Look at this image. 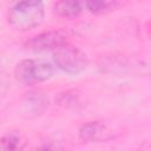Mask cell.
Wrapping results in <instances>:
<instances>
[{
  "label": "cell",
  "mask_w": 151,
  "mask_h": 151,
  "mask_svg": "<svg viewBox=\"0 0 151 151\" xmlns=\"http://www.w3.org/2000/svg\"><path fill=\"white\" fill-rule=\"evenodd\" d=\"M70 33L66 29H51L41 32L37 35L31 37L25 41V47L29 51L41 52L48 50H55L59 46L67 44Z\"/></svg>",
  "instance_id": "277c9868"
},
{
  "label": "cell",
  "mask_w": 151,
  "mask_h": 151,
  "mask_svg": "<svg viewBox=\"0 0 151 151\" xmlns=\"http://www.w3.org/2000/svg\"><path fill=\"white\" fill-rule=\"evenodd\" d=\"M54 13L65 19H76L87 11L86 0H58L54 4Z\"/></svg>",
  "instance_id": "52a82bcc"
},
{
  "label": "cell",
  "mask_w": 151,
  "mask_h": 151,
  "mask_svg": "<svg viewBox=\"0 0 151 151\" xmlns=\"http://www.w3.org/2000/svg\"><path fill=\"white\" fill-rule=\"evenodd\" d=\"M25 146V142L17 133H7L0 138V149L1 150H20Z\"/></svg>",
  "instance_id": "9c48e42d"
},
{
  "label": "cell",
  "mask_w": 151,
  "mask_h": 151,
  "mask_svg": "<svg viewBox=\"0 0 151 151\" xmlns=\"http://www.w3.org/2000/svg\"><path fill=\"white\" fill-rule=\"evenodd\" d=\"M53 66L40 59H24L14 68L15 79L25 85H34L48 80L53 76Z\"/></svg>",
  "instance_id": "7a4b0ae2"
},
{
  "label": "cell",
  "mask_w": 151,
  "mask_h": 151,
  "mask_svg": "<svg viewBox=\"0 0 151 151\" xmlns=\"http://www.w3.org/2000/svg\"><path fill=\"white\" fill-rule=\"evenodd\" d=\"M127 0H86L87 11L92 14L100 15L118 9Z\"/></svg>",
  "instance_id": "ba28073f"
},
{
  "label": "cell",
  "mask_w": 151,
  "mask_h": 151,
  "mask_svg": "<svg viewBox=\"0 0 151 151\" xmlns=\"http://www.w3.org/2000/svg\"><path fill=\"white\" fill-rule=\"evenodd\" d=\"M44 0H17L7 12L9 26L17 31H28L44 20Z\"/></svg>",
  "instance_id": "6da1fadb"
},
{
  "label": "cell",
  "mask_w": 151,
  "mask_h": 151,
  "mask_svg": "<svg viewBox=\"0 0 151 151\" xmlns=\"http://www.w3.org/2000/svg\"><path fill=\"white\" fill-rule=\"evenodd\" d=\"M53 61L58 68L68 74H78L88 65V58L80 48L67 44L53 50Z\"/></svg>",
  "instance_id": "3957f363"
},
{
  "label": "cell",
  "mask_w": 151,
  "mask_h": 151,
  "mask_svg": "<svg viewBox=\"0 0 151 151\" xmlns=\"http://www.w3.org/2000/svg\"><path fill=\"white\" fill-rule=\"evenodd\" d=\"M79 138L85 143H94V142H105L113 138L111 134V130L101 122L92 120L87 122L79 129Z\"/></svg>",
  "instance_id": "8992f818"
},
{
  "label": "cell",
  "mask_w": 151,
  "mask_h": 151,
  "mask_svg": "<svg viewBox=\"0 0 151 151\" xmlns=\"http://www.w3.org/2000/svg\"><path fill=\"white\" fill-rule=\"evenodd\" d=\"M48 107V99L39 92H29L20 104L21 116L26 119H34L41 116Z\"/></svg>",
  "instance_id": "5b68a950"
},
{
  "label": "cell",
  "mask_w": 151,
  "mask_h": 151,
  "mask_svg": "<svg viewBox=\"0 0 151 151\" xmlns=\"http://www.w3.org/2000/svg\"><path fill=\"white\" fill-rule=\"evenodd\" d=\"M79 92L76 90H68L65 92H61L55 98V103L63 107H74L78 103H79Z\"/></svg>",
  "instance_id": "30bf717a"
}]
</instances>
